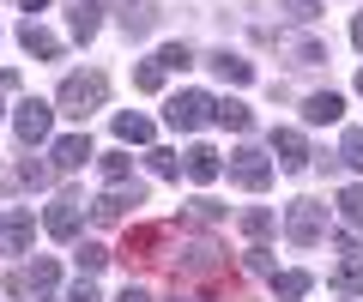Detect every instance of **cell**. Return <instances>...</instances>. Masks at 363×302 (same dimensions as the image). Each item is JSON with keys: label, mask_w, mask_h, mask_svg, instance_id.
Masks as SVG:
<instances>
[{"label": "cell", "mask_w": 363, "mask_h": 302, "mask_svg": "<svg viewBox=\"0 0 363 302\" xmlns=\"http://www.w3.org/2000/svg\"><path fill=\"white\" fill-rule=\"evenodd\" d=\"M104 97H109V79L104 73H67L61 79V115H73V121H85L91 109H104Z\"/></svg>", "instance_id": "obj_1"}, {"label": "cell", "mask_w": 363, "mask_h": 302, "mask_svg": "<svg viewBox=\"0 0 363 302\" xmlns=\"http://www.w3.org/2000/svg\"><path fill=\"white\" fill-rule=\"evenodd\" d=\"M285 236L297 242V248H315V242L327 236V211L315 206V199H291V211H285Z\"/></svg>", "instance_id": "obj_2"}, {"label": "cell", "mask_w": 363, "mask_h": 302, "mask_svg": "<svg viewBox=\"0 0 363 302\" xmlns=\"http://www.w3.org/2000/svg\"><path fill=\"white\" fill-rule=\"evenodd\" d=\"M230 182L248 187V194H260V187L272 182V158L255 151V145H236V151H230Z\"/></svg>", "instance_id": "obj_3"}, {"label": "cell", "mask_w": 363, "mask_h": 302, "mask_svg": "<svg viewBox=\"0 0 363 302\" xmlns=\"http://www.w3.org/2000/svg\"><path fill=\"white\" fill-rule=\"evenodd\" d=\"M206 115H212V97H206V91H176V97H169V109H164V121H169L176 133L206 127Z\"/></svg>", "instance_id": "obj_4"}, {"label": "cell", "mask_w": 363, "mask_h": 302, "mask_svg": "<svg viewBox=\"0 0 363 302\" xmlns=\"http://www.w3.org/2000/svg\"><path fill=\"white\" fill-rule=\"evenodd\" d=\"M13 127H18V139H25V145H43V139H49V127H55V109L43 103V97H25V103L13 109Z\"/></svg>", "instance_id": "obj_5"}, {"label": "cell", "mask_w": 363, "mask_h": 302, "mask_svg": "<svg viewBox=\"0 0 363 302\" xmlns=\"http://www.w3.org/2000/svg\"><path fill=\"white\" fill-rule=\"evenodd\" d=\"M43 223H49V236H55V242H73V236H79V199L61 194V199L49 206V218H43Z\"/></svg>", "instance_id": "obj_6"}, {"label": "cell", "mask_w": 363, "mask_h": 302, "mask_svg": "<svg viewBox=\"0 0 363 302\" xmlns=\"http://www.w3.org/2000/svg\"><path fill=\"white\" fill-rule=\"evenodd\" d=\"M272 158H279V170H303V163H309L303 133L297 127H279V133H272Z\"/></svg>", "instance_id": "obj_7"}, {"label": "cell", "mask_w": 363, "mask_h": 302, "mask_svg": "<svg viewBox=\"0 0 363 302\" xmlns=\"http://www.w3.org/2000/svg\"><path fill=\"white\" fill-rule=\"evenodd\" d=\"M140 199H145L140 187H109L91 211H97V223H121V218H128V206H140Z\"/></svg>", "instance_id": "obj_8"}, {"label": "cell", "mask_w": 363, "mask_h": 302, "mask_svg": "<svg viewBox=\"0 0 363 302\" xmlns=\"http://www.w3.org/2000/svg\"><path fill=\"white\" fill-rule=\"evenodd\" d=\"M339 115H345V97H339V91L303 97V121H309V127H327V121H339Z\"/></svg>", "instance_id": "obj_9"}, {"label": "cell", "mask_w": 363, "mask_h": 302, "mask_svg": "<svg viewBox=\"0 0 363 302\" xmlns=\"http://www.w3.org/2000/svg\"><path fill=\"white\" fill-rule=\"evenodd\" d=\"M206 66H212V73H218L224 85H248V79H255V61H242V54H230V49L206 54Z\"/></svg>", "instance_id": "obj_10"}, {"label": "cell", "mask_w": 363, "mask_h": 302, "mask_svg": "<svg viewBox=\"0 0 363 302\" xmlns=\"http://www.w3.org/2000/svg\"><path fill=\"white\" fill-rule=\"evenodd\" d=\"M18 42H25V54H37V61H55V54H61V37H55V30H43L37 18H30V25H18Z\"/></svg>", "instance_id": "obj_11"}, {"label": "cell", "mask_w": 363, "mask_h": 302, "mask_svg": "<svg viewBox=\"0 0 363 302\" xmlns=\"http://www.w3.org/2000/svg\"><path fill=\"white\" fill-rule=\"evenodd\" d=\"M97 151H91L85 133H67V139H55V170H79V163H91Z\"/></svg>", "instance_id": "obj_12"}, {"label": "cell", "mask_w": 363, "mask_h": 302, "mask_svg": "<svg viewBox=\"0 0 363 302\" xmlns=\"http://www.w3.org/2000/svg\"><path fill=\"white\" fill-rule=\"evenodd\" d=\"M212 121L230 127V133H248V127H255V109H248L242 97H224V103H212Z\"/></svg>", "instance_id": "obj_13"}, {"label": "cell", "mask_w": 363, "mask_h": 302, "mask_svg": "<svg viewBox=\"0 0 363 302\" xmlns=\"http://www.w3.org/2000/svg\"><path fill=\"white\" fill-rule=\"evenodd\" d=\"M157 236H164V230H157V223H140V230H128V242H121V260H152V248H157Z\"/></svg>", "instance_id": "obj_14"}, {"label": "cell", "mask_w": 363, "mask_h": 302, "mask_svg": "<svg viewBox=\"0 0 363 302\" xmlns=\"http://www.w3.org/2000/svg\"><path fill=\"white\" fill-rule=\"evenodd\" d=\"M30 236H37V223H30V211H13V218L0 223V242H6L13 254H25V248H30Z\"/></svg>", "instance_id": "obj_15"}, {"label": "cell", "mask_w": 363, "mask_h": 302, "mask_svg": "<svg viewBox=\"0 0 363 302\" xmlns=\"http://www.w3.org/2000/svg\"><path fill=\"white\" fill-rule=\"evenodd\" d=\"M218 170H224V163H218V151H212V145H194V151H188V182L206 187V182H218Z\"/></svg>", "instance_id": "obj_16"}, {"label": "cell", "mask_w": 363, "mask_h": 302, "mask_svg": "<svg viewBox=\"0 0 363 302\" xmlns=\"http://www.w3.org/2000/svg\"><path fill=\"white\" fill-rule=\"evenodd\" d=\"M116 139L121 145H145V139H152V121L133 115V109H121V115H116Z\"/></svg>", "instance_id": "obj_17"}, {"label": "cell", "mask_w": 363, "mask_h": 302, "mask_svg": "<svg viewBox=\"0 0 363 302\" xmlns=\"http://www.w3.org/2000/svg\"><path fill=\"white\" fill-rule=\"evenodd\" d=\"M309 284H315L309 272H279V278H272V296H279V302H303Z\"/></svg>", "instance_id": "obj_18"}, {"label": "cell", "mask_w": 363, "mask_h": 302, "mask_svg": "<svg viewBox=\"0 0 363 302\" xmlns=\"http://www.w3.org/2000/svg\"><path fill=\"white\" fill-rule=\"evenodd\" d=\"M152 25H157V6H140V0L121 6V30H128V37H145Z\"/></svg>", "instance_id": "obj_19"}, {"label": "cell", "mask_w": 363, "mask_h": 302, "mask_svg": "<svg viewBox=\"0 0 363 302\" xmlns=\"http://www.w3.org/2000/svg\"><path fill=\"white\" fill-rule=\"evenodd\" d=\"M157 66H164V73H188V66H194V49H188V42H164V49H157Z\"/></svg>", "instance_id": "obj_20"}, {"label": "cell", "mask_w": 363, "mask_h": 302, "mask_svg": "<svg viewBox=\"0 0 363 302\" xmlns=\"http://www.w3.org/2000/svg\"><path fill=\"white\" fill-rule=\"evenodd\" d=\"M97 25H104V13H97L91 0H79V6H73V37L91 42V37H97Z\"/></svg>", "instance_id": "obj_21"}, {"label": "cell", "mask_w": 363, "mask_h": 302, "mask_svg": "<svg viewBox=\"0 0 363 302\" xmlns=\"http://www.w3.org/2000/svg\"><path fill=\"white\" fill-rule=\"evenodd\" d=\"M128 175H133V158H128V151H109V158H104V182L109 187H128Z\"/></svg>", "instance_id": "obj_22"}, {"label": "cell", "mask_w": 363, "mask_h": 302, "mask_svg": "<svg viewBox=\"0 0 363 302\" xmlns=\"http://www.w3.org/2000/svg\"><path fill=\"white\" fill-rule=\"evenodd\" d=\"M279 13H285L291 25H315V18H321V0H279Z\"/></svg>", "instance_id": "obj_23"}, {"label": "cell", "mask_w": 363, "mask_h": 302, "mask_svg": "<svg viewBox=\"0 0 363 302\" xmlns=\"http://www.w3.org/2000/svg\"><path fill=\"white\" fill-rule=\"evenodd\" d=\"M73 260H79V272L91 278V272H104V266H109V248H104V242H85V248H79Z\"/></svg>", "instance_id": "obj_24"}, {"label": "cell", "mask_w": 363, "mask_h": 302, "mask_svg": "<svg viewBox=\"0 0 363 302\" xmlns=\"http://www.w3.org/2000/svg\"><path fill=\"white\" fill-rule=\"evenodd\" d=\"M30 290H43V296H49V290H55V278H61V266H55V260H30Z\"/></svg>", "instance_id": "obj_25"}, {"label": "cell", "mask_w": 363, "mask_h": 302, "mask_svg": "<svg viewBox=\"0 0 363 302\" xmlns=\"http://www.w3.org/2000/svg\"><path fill=\"white\" fill-rule=\"evenodd\" d=\"M242 230H248L255 242H260V236H272V211H267V206H248V211H242Z\"/></svg>", "instance_id": "obj_26"}, {"label": "cell", "mask_w": 363, "mask_h": 302, "mask_svg": "<svg viewBox=\"0 0 363 302\" xmlns=\"http://www.w3.org/2000/svg\"><path fill=\"white\" fill-rule=\"evenodd\" d=\"M339 158H345L351 170H363V127H345V145H339Z\"/></svg>", "instance_id": "obj_27"}, {"label": "cell", "mask_w": 363, "mask_h": 302, "mask_svg": "<svg viewBox=\"0 0 363 302\" xmlns=\"http://www.w3.org/2000/svg\"><path fill=\"white\" fill-rule=\"evenodd\" d=\"M18 175H25L30 187H49V182H55V163H37V158H25V163H18Z\"/></svg>", "instance_id": "obj_28"}, {"label": "cell", "mask_w": 363, "mask_h": 302, "mask_svg": "<svg viewBox=\"0 0 363 302\" xmlns=\"http://www.w3.org/2000/svg\"><path fill=\"white\" fill-rule=\"evenodd\" d=\"M339 211H345V223H363V182L339 194Z\"/></svg>", "instance_id": "obj_29"}, {"label": "cell", "mask_w": 363, "mask_h": 302, "mask_svg": "<svg viewBox=\"0 0 363 302\" xmlns=\"http://www.w3.org/2000/svg\"><path fill=\"white\" fill-rule=\"evenodd\" d=\"M133 85H140V91H157V85H164V66H157V61H140V66H133Z\"/></svg>", "instance_id": "obj_30"}, {"label": "cell", "mask_w": 363, "mask_h": 302, "mask_svg": "<svg viewBox=\"0 0 363 302\" xmlns=\"http://www.w3.org/2000/svg\"><path fill=\"white\" fill-rule=\"evenodd\" d=\"M145 163H152V175H176V170H182L176 151H164V145H152V151H145Z\"/></svg>", "instance_id": "obj_31"}, {"label": "cell", "mask_w": 363, "mask_h": 302, "mask_svg": "<svg viewBox=\"0 0 363 302\" xmlns=\"http://www.w3.org/2000/svg\"><path fill=\"white\" fill-rule=\"evenodd\" d=\"M339 290L363 296V260H345V266H339Z\"/></svg>", "instance_id": "obj_32"}, {"label": "cell", "mask_w": 363, "mask_h": 302, "mask_svg": "<svg viewBox=\"0 0 363 302\" xmlns=\"http://www.w3.org/2000/svg\"><path fill=\"white\" fill-rule=\"evenodd\" d=\"M188 211H194V223H218V218H224V206H218V199H206V194H200Z\"/></svg>", "instance_id": "obj_33"}, {"label": "cell", "mask_w": 363, "mask_h": 302, "mask_svg": "<svg viewBox=\"0 0 363 302\" xmlns=\"http://www.w3.org/2000/svg\"><path fill=\"white\" fill-rule=\"evenodd\" d=\"M248 272H272V248L255 242V248H248Z\"/></svg>", "instance_id": "obj_34"}, {"label": "cell", "mask_w": 363, "mask_h": 302, "mask_svg": "<svg viewBox=\"0 0 363 302\" xmlns=\"http://www.w3.org/2000/svg\"><path fill=\"white\" fill-rule=\"evenodd\" d=\"M55 302H97V290H91V278H79V284L67 290V296H55Z\"/></svg>", "instance_id": "obj_35"}, {"label": "cell", "mask_w": 363, "mask_h": 302, "mask_svg": "<svg viewBox=\"0 0 363 302\" xmlns=\"http://www.w3.org/2000/svg\"><path fill=\"white\" fill-rule=\"evenodd\" d=\"M116 302H152V296H145V290H140V284H128V290H121V296H116Z\"/></svg>", "instance_id": "obj_36"}, {"label": "cell", "mask_w": 363, "mask_h": 302, "mask_svg": "<svg viewBox=\"0 0 363 302\" xmlns=\"http://www.w3.org/2000/svg\"><path fill=\"white\" fill-rule=\"evenodd\" d=\"M351 42H357V49H363V13L351 18Z\"/></svg>", "instance_id": "obj_37"}, {"label": "cell", "mask_w": 363, "mask_h": 302, "mask_svg": "<svg viewBox=\"0 0 363 302\" xmlns=\"http://www.w3.org/2000/svg\"><path fill=\"white\" fill-rule=\"evenodd\" d=\"M18 6H25V13H43V6H49V0H18Z\"/></svg>", "instance_id": "obj_38"}, {"label": "cell", "mask_w": 363, "mask_h": 302, "mask_svg": "<svg viewBox=\"0 0 363 302\" xmlns=\"http://www.w3.org/2000/svg\"><path fill=\"white\" fill-rule=\"evenodd\" d=\"M357 97H363V73H357Z\"/></svg>", "instance_id": "obj_39"}, {"label": "cell", "mask_w": 363, "mask_h": 302, "mask_svg": "<svg viewBox=\"0 0 363 302\" xmlns=\"http://www.w3.org/2000/svg\"><path fill=\"white\" fill-rule=\"evenodd\" d=\"M176 302H188V296H176Z\"/></svg>", "instance_id": "obj_40"}, {"label": "cell", "mask_w": 363, "mask_h": 302, "mask_svg": "<svg viewBox=\"0 0 363 302\" xmlns=\"http://www.w3.org/2000/svg\"><path fill=\"white\" fill-rule=\"evenodd\" d=\"M91 6H97V0H91Z\"/></svg>", "instance_id": "obj_41"}]
</instances>
